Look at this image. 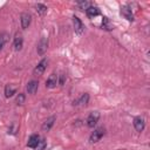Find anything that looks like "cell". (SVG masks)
Segmentation results:
<instances>
[{
    "mask_svg": "<svg viewBox=\"0 0 150 150\" xmlns=\"http://www.w3.org/2000/svg\"><path fill=\"white\" fill-rule=\"evenodd\" d=\"M121 14H122L128 21H134V14H132V12H131V9H130L129 6H123V7L121 8Z\"/></svg>",
    "mask_w": 150,
    "mask_h": 150,
    "instance_id": "9c48e42d",
    "label": "cell"
},
{
    "mask_svg": "<svg viewBox=\"0 0 150 150\" xmlns=\"http://www.w3.org/2000/svg\"><path fill=\"white\" fill-rule=\"evenodd\" d=\"M64 80H66L64 75H61V76H60V80H59V82H57V83H59L60 86H63V84H64Z\"/></svg>",
    "mask_w": 150,
    "mask_h": 150,
    "instance_id": "603a6c76",
    "label": "cell"
},
{
    "mask_svg": "<svg viewBox=\"0 0 150 150\" xmlns=\"http://www.w3.org/2000/svg\"><path fill=\"white\" fill-rule=\"evenodd\" d=\"M102 28L105 29V30H111L114 28V26L111 25V22L109 21V19L107 16H103V20H102Z\"/></svg>",
    "mask_w": 150,
    "mask_h": 150,
    "instance_id": "e0dca14e",
    "label": "cell"
},
{
    "mask_svg": "<svg viewBox=\"0 0 150 150\" xmlns=\"http://www.w3.org/2000/svg\"><path fill=\"white\" fill-rule=\"evenodd\" d=\"M38 88H39V82L35 81V80H32V81L28 82V84H27V91H28L29 94H35L36 90H38Z\"/></svg>",
    "mask_w": 150,
    "mask_h": 150,
    "instance_id": "8fae6325",
    "label": "cell"
},
{
    "mask_svg": "<svg viewBox=\"0 0 150 150\" xmlns=\"http://www.w3.org/2000/svg\"><path fill=\"white\" fill-rule=\"evenodd\" d=\"M98 118H100V112H98V111H93V112H90L89 116L87 117V125H88L89 128H94V127L96 125Z\"/></svg>",
    "mask_w": 150,
    "mask_h": 150,
    "instance_id": "3957f363",
    "label": "cell"
},
{
    "mask_svg": "<svg viewBox=\"0 0 150 150\" xmlns=\"http://www.w3.org/2000/svg\"><path fill=\"white\" fill-rule=\"evenodd\" d=\"M15 93H16V88H15L14 86L7 84V86L5 87V96H6V97H11V96H13Z\"/></svg>",
    "mask_w": 150,
    "mask_h": 150,
    "instance_id": "2e32d148",
    "label": "cell"
},
{
    "mask_svg": "<svg viewBox=\"0 0 150 150\" xmlns=\"http://www.w3.org/2000/svg\"><path fill=\"white\" fill-rule=\"evenodd\" d=\"M36 12L40 15H45L47 13V7L45 5H42V4H38L36 5Z\"/></svg>",
    "mask_w": 150,
    "mask_h": 150,
    "instance_id": "ac0fdd59",
    "label": "cell"
},
{
    "mask_svg": "<svg viewBox=\"0 0 150 150\" xmlns=\"http://www.w3.org/2000/svg\"><path fill=\"white\" fill-rule=\"evenodd\" d=\"M77 5H79V7H80L81 9H87V8L90 6V4H89L88 1H80Z\"/></svg>",
    "mask_w": 150,
    "mask_h": 150,
    "instance_id": "44dd1931",
    "label": "cell"
},
{
    "mask_svg": "<svg viewBox=\"0 0 150 150\" xmlns=\"http://www.w3.org/2000/svg\"><path fill=\"white\" fill-rule=\"evenodd\" d=\"M104 131H105V130H104V128H97V129H95V130L91 132L90 137H89L90 143H96V142H98V141L103 137Z\"/></svg>",
    "mask_w": 150,
    "mask_h": 150,
    "instance_id": "6da1fadb",
    "label": "cell"
},
{
    "mask_svg": "<svg viewBox=\"0 0 150 150\" xmlns=\"http://www.w3.org/2000/svg\"><path fill=\"white\" fill-rule=\"evenodd\" d=\"M86 13L89 18H95L100 14V9L96 7V6H89L87 9H86Z\"/></svg>",
    "mask_w": 150,
    "mask_h": 150,
    "instance_id": "5bb4252c",
    "label": "cell"
},
{
    "mask_svg": "<svg viewBox=\"0 0 150 150\" xmlns=\"http://www.w3.org/2000/svg\"><path fill=\"white\" fill-rule=\"evenodd\" d=\"M47 48H48V38L43 36V38L40 39V41H39V43H38V47H36L38 54H39V55H43V54L46 53Z\"/></svg>",
    "mask_w": 150,
    "mask_h": 150,
    "instance_id": "7a4b0ae2",
    "label": "cell"
},
{
    "mask_svg": "<svg viewBox=\"0 0 150 150\" xmlns=\"http://www.w3.org/2000/svg\"><path fill=\"white\" fill-rule=\"evenodd\" d=\"M134 127H135L136 131H138V132L143 131V129H144V127H145L144 120H143L141 116H137V117H135V118H134Z\"/></svg>",
    "mask_w": 150,
    "mask_h": 150,
    "instance_id": "ba28073f",
    "label": "cell"
},
{
    "mask_svg": "<svg viewBox=\"0 0 150 150\" xmlns=\"http://www.w3.org/2000/svg\"><path fill=\"white\" fill-rule=\"evenodd\" d=\"M22 45H23L22 36L20 34H15V38H14V48H15V50H21Z\"/></svg>",
    "mask_w": 150,
    "mask_h": 150,
    "instance_id": "9a60e30c",
    "label": "cell"
},
{
    "mask_svg": "<svg viewBox=\"0 0 150 150\" xmlns=\"http://www.w3.org/2000/svg\"><path fill=\"white\" fill-rule=\"evenodd\" d=\"M6 40H7V34H0V50L4 48Z\"/></svg>",
    "mask_w": 150,
    "mask_h": 150,
    "instance_id": "ffe728a7",
    "label": "cell"
},
{
    "mask_svg": "<svg viewBox=\"0 0 150 150\" xmlns=\"http://www.w3.org/2000/svg\"><path fill=\"white\" fill-rule=\"evenodd\" d=\"M45 148H46V141L42 138V139L39 141L38 145H36L34 149H35V150H45Z\"/></svg>",
    "mask_w": 150,
    "mask_h": 150,
    "instance_id": "d6986e66",
    "label": "cell"
},
{
    "mask_svg": "<svg viewBox=\"0 0 150 150\" xmlns=\"http://www.w3.org/2000/svg\"><path fill=\"white\" fill-rule=\"evenodd\" d=\"M20 21H21V28H22V29L28 28V26L30 25V21H32L30 14H28V13H22L21 16H20Z\"/></svg>",
    "mask_w": 150,
    "mask_h": 150,
    "instance_id": "8992f818",
    "label": "cell"
},
{
    "mask_svg": "<svg viewBox=\"0 0 150 150\" xmlns=\"http://www.w3.org/2000/svg\"><path fill=\"white\" fill-rule=\"evenodd\" d=\"M39 141H40V136L36 135V134H34V135H32V136L29 137V139H28V142H27V146L34 149V148L38 145Z\"/></svg>",
    "mask_w": 150,
    "mask_h": 150,
    "instance_id": "4fadbf2b",
    "label": "cell"
},
{
    "mask_svg": "<svg viewBox=\"0 0 150 150\" xmlns=\"http://www.w3.org/2000/svg\"><path fill=\"white\" fill-rule=\"evenodd\" d=\"M55 120H56L55 116H50V117H48V118L43 122V124H42V130H43V131H49V130L52 129V127H53Z\"/></svg>",
    "mask_w": 150,
    "mask_h": 150,
    "instance_id": "30bf717a",
    "label": "cell"
},
{
    "mask_svg": "<svg viewBox=\"0 0 150 150\" xmlns=\"http://www.w3.org/2000/svg\"><path fill=\"white\" fill-rule=\"evenodd\" d=\"M25 94H19L18 95V97H16V103L18 104H22L23 102H25Z\"/></svg>",
    "mask_w": 150,
    "mask_h": 150,
    "instance_id": "7402d4cb",
    "label": "cell"
},
{
    "mask_svg": "<svg viewBox=\"0 0 150 150\" xmlns=\"http://www.w3.org/2000/svg\"><path fill=\"white\" fill-rule=\"evenodd\" d=\"M89 101V95L88 94H82L76 101H74V105H86Z\"/></svg>",
    "mask_w": 150,
    "mask_h": 150,
    "instance_id": "7c38bea8",
    "label": "cell"
},
{
    "mask_svg": "<svg viewBox=\"0 0 150 150\" xmlns=\"http://www.w3.org/2000/svg\"><path fill=\"white\" fill-rule=\"evenodd\" d=\"M73 23H74V29H75V33L76 34H79V35H81L82 33H83V30H84V26H83V23H82V21L77 18V16H73Z\"/></svg>",
    "mask_w": 150,
    "mask_h": 150,
    "instance_id": "277c9868",
    "label": "cell"
},
{
    "mask_svg": "<svg viewBox=\"0 0 150 150\" xmlns=\"http://www.w3.org/2000/svg\"><path fill=\"white\" fill-rule=\"evenodd\" d=\"M57 82H59V77H57V75L56 74H50L49 75V77L47 79V81H46V87L47 88H49V89H52V88H55L56 87V84H57Z\"/></svg>",
    "mask_w": 150,
    "mask_h": 150,
    "instance_id": "52a82bcc",
    "label": "cell"
},
{
    "mask_svg": "<svg viewBox=\"0 0 150 150\" xmlns=\"http://www.w3.org/2000/svg\"><path fill=\"white\" fill-rule=\"evenodd\" d=\"M47 63H48L47 59H42V60L38 63V66L34 68V74H35V75H42L43 71H45L46 68H47Z\"/></svg>",
    "mask_w": 150,
    "mask_h": 150,
    "instance_id": "5b68a950",
    "label": "cell"
}]
</instances>
